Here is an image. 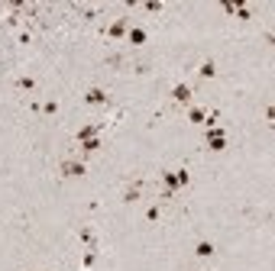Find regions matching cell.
I'll list each match as a JSON object with an SVG mask.
<instances>
[{
    "label": "cell",
    "instance_id": "obj_1",
    "mask_svg": "<svg viewBox=\"0 0 275 271\" xmlns=\"http://www.w3.org/2000/svg\"><path fill=\"white\" fill-rule=\"evenodd\" d=\"M207 148L211 152H223L227 148V132L220 126H207Z\"/></svg>",
    "mask_w": 275,
    "mask_h": 271
},
{
    "label": "cell",
    "instance_id": "obj_2",
    "mask_svg": "<svg viewBox=\"0 0 275 271\" xmlns=\"http://www.w3.org/2000/svg\"><path fill=\"white\" fill-rule=\"evenodd\" d=\"M84 171H87V165L78 162V158H65L62 162V174L65 178H84Z\"/></svg>",
    "mask_w": 275,
    "mask_h": 271
},
{
    "label": "cell",
    "instance_id": "obj_3",
    "mask_svg": "<svg viewBox=\"0 0 275 271\" xmlns=\"http://www.w3.org/2000/svg\"><path fill=\"white\" fill-rule=\"evenodd\" d=\"M191 97H194V91H191V84H185V81H178V84L172 87V100L175 103H191Z\"/></svg>",
    "mask_w": 275,
    "mask_h": 271
},
{
    "label": "cell",
    "instance_id": "obj_4",
    "mask_svg": "<svg viewBox=\"0 0 275 271\" xmlns=\"http://www.w3.org/2000/svg\"><path fill=\"white\" fill-rule=\"evenodd\" d=\"M146 39H149V32L142 29V26H130V29H126V42H130V46H142Z\"/></svg>",
    "mask_w": 275,
    "mask_h": 271
},
{
    "label": "cell",
    "instance_id": "obj_5",
    "mask_svg": "<svg viewBox=\"0 0 275 271\" xmlns=\"http://www.w3.org/2000/svg\"><path fill=\"white\" fill-rule=\"evenodd\" d=\"M81 246H84V252H97V236L91 226H81Z\"/></svg>",
    "mask_w": 275,
    "mask_h": 271
},
{
    "label": "cell",
    "instance_id": "obj_6",
    "mask_svg": "<svg viewBox=\"0 0 275 271\" xmlns=\"http://www.w3.org/2000/svg\"><path fill=\"white\" fill-rule=\"evenodd\" d=\"M97 132H101V126H94V123H87V126H81L78 129V146H84V142H91V139H97Z\"/></svg>",
    "mask_w": 275,
    "mask_h": 271
},
{
    "label": "cell",
    "instance_id": "obj_7",
    "mask_svg": "<svg viewBox=\"0 0 275 271\" xmlns=\"http://www.w3.org/2000/svg\"><path fill=\"white\" fill-rule=\"evenodd\" d=\"M84 100L91 103V107H104V103H107V91H101V87H91V91L84 94Z\"/></svg>",
    "mask_w": 275,
    "mask_h": 271
},
{
    "label": "cell",
    "instance_id": "obj_8",
    "mask_svg": "<svg viewBox=\"0 0 275 271\" xmlns=\"http://www.w3.org/2000/svg\"><path fill=\"white\" fill-rule=\"evenodd\" d=\"M162 181H165V187H168V191H165V197H175V191H178V178H175V171H162Z\"/></svg>",
    "mask_w": 275,
    "mask_h": 271
},
{
    "label": "cell",
    "instance_id": "obj_9",
    "mask_svg": "<svg viewBox=\"0 0 275 271\" xmlns=\"http://www.w3.org/2000/svg\"><path fill=\"white\" fill-rule=\"evenodd\" d=\"M126 29H130V26H126V20H117V23L107 29V36H110V39H123V36H126Z\"/></svg>",
    "mask_w": 275,
    "mask_h": 271
},
{
    "label": "cell",
    "instance_id": "obj_10",
    "mask_svg": "<svg viewBox=\"0 0 275 271\" xmlns=\"http://www.w3.org/2000/svg\"><path fill=\"white\" fill-rule=\"evenodd\" d=\"M142 197V184H133V187H126V194H123V200L126 203H136Z\"/></svg>",
    "mask_w": 275,
    "mask_h": 271
},
{
    "label": "cell",
    "instance_id": "obj_11",
    "mask_svg": "<svg viewBox=\"0 0 275 271\" xmlns=\"http://www.w3.org/2000/svg\"><path fill=\"white\" fill-rule=\"evenodd\" d=\"M197 74H201V77H214V74H217V65H214V62H201Z\"/></svg>",
    "mask_w": 275,
    "mask_h": 271
},
{
    "label": "cell",
    "instance_id": "obj_12",
    "mask_svg": "<svg viewBox=\"0 0 275 271\" xmlns=\"http://www.w3.org/2000/svg\"><path fill=\"white\" fill-rule=\"evenodd\" d=\"M188 120L191 123H207V113L201 107H194V110H188Z\"/></svg>",
    "mask_w": 275,
    "mask_h": 271
},
{
    "label": "cell",
    "instance_id": "obj_13",
    "mask_svg": "<svg viewBox=\"0 0 275 271\" xmlns=\"http://www.w3.org/2000/svg\"><path fill=\"white\" fill-rule=\"evenodd\" d=\"M142 10H146V13H162L165 3H162V0H149V3H142Z\"/></svg>",
    "mask_w": 275,
    "mask_h": 271
},
{
    "label": "cell",
    "instance_id": "obj_14",
    "mask_svg": "<svg viewBox=\"0 0 275 271\" xmlns=\"http://www.w3.org/2000/svg\"><path fill=\"white\" fill-rule=\"evenodd\" d=\"M194 252H197L201 258H207V255H214V246H211V242H197V248H194Z\"/></svg>",
    "mask_w": 275,
    "mask_h": 271
},
{
    "label": "cell",
    "instance_id": "obj_15",
    "mask_svg": "<svg viewBox=\"0 0 275 271\" xmlns=\"http://www.w3.org/2000/svg\"><path fill=\"white\" fill-rule=\"evenodd\" d=\"M16 87H20V91H36V81H32V77H20Z\"/></svg>",
    "mask_w": 275,
    "mask_h": 271
},
{
    "label": "cell",
    "instance_id": "obj_16",
    "mask_svg": "<svg viewBox=\"0 0 275 271\" xmlns=\"http://www.w3.org/2000/svg\"><path fill=\"white\" fill-rule=\"evenodd\" d=\"M175 178H178V184H181V187H188V184H191V174H188L185 168H178V171H175Z\"/></svg>",
    "mask_w": 275,
    "mask_h": 271
},
{
    "label": "cell",
    "instance_id": "obj_17",
    "mask_svg": "<svg viewBox=\"0 0 275 271\" xmlns=\"http://www.w3.org/2000/svg\"><path fill=\"white\" fill-rule=\"evenodd\" d=\"M101 146H104V142H101V136H97V139L84 142V146H81V148H84V152H101Z\"/></svg>",
    "mask_w": 275,
    "mask_h": 271
},
{
    "label": "cell",
    "instance_id": "obj_18",
    "mask_svg": "<svg viewBox=\"0 0 275 271\" xmlns=\"http://www.w3.org/2000/svg\"><path fill=\"white\" fill-rule=\"evenodd\" d=\"M146 220H149V223L162 220V210H159V207H149V210H146Z\"/></svg>",
    "mask_w": 275,
    "mask_h": 271
},
{
    "label": "cell",
    "instance_id": "obj_19",
    "mask_svg": "<svg viewBox=\"0 0 275 271\" xmlns=\"http://www.w3.org/2000/svg\"><path fill=\"white\" fill-rule=\"evenodd\" d=\"M42 113H49V116L58 113V103H55V100H46V103H42Z\"/></svg>",
    "mask_w": 275,
    "mask_h": 271
}]
</instances>
